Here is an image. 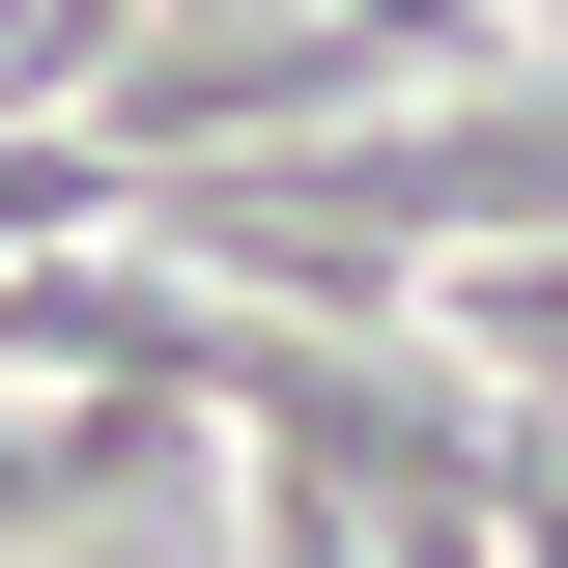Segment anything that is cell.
I'll use <instances>...</instances> for the list:
<instances>
[{
  "instance_id": "1",
  "label": "cell",
  "mask_w": 568,
  "mask_h": 568,
  "mask_svg": "<svg viewBox=\"0 0 568 568\" xmlns=\"http://www.w3.org/2000/svg\"><path fill=\"white\" fill-rule=\"evenodd\" d=\"M29 256H142V171L114 142H0V284Z\"/></svg>"
}]
</instances>
